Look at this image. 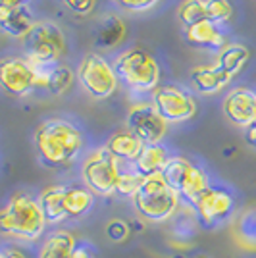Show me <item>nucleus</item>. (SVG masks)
I'll return each instance as SVG.
<instances>
[{
    "label": "nucleus",
    "mask_w": 256,
    "mask_h": 258,
    "mask_svg": "<svg viewBox=\"0 0 256 258\" xmlns=\"http://www.w3.org/2000/svg\"><path fill=\"white\" fill-rule=\"evenodd\" d=\"M162 177L181 197L183 203L193 201L197 195L203 193L210 185L208 175L204 173L203 168H199L197 164H193L191 160L183 156H170V160L166 162L162 170Z\"/></svg>",
    "instance_id": "1a4fd4ad"
},
{
    "label": "nucleus",
    "mask_w": 256,
    "mask_h": 258,
    "mask_svg": "<svg viewBox=\"0 0 256 258\" xmlns=\"http://www.w3.org/2000/svg\"><path fill=\"white\" fill-rule=\"evenodd\" d=\"M127 129L143 143V145H158L166 133L168 123L158 114L152 102H137L127 114Z\"/></svg>",
    "instance_id": "f8f14e48"
},
{
    "label": "nucleus",
    "mask_w": 256,
    "mask_h": 258,
    "mask_svg": "<svg viewBox=\"0 0 256 258\" xmlns=\"http://www.w3.org/2000/svg\"><path fill=\"white\" fill-rule=\"evenodd\" d=\"M72 258H95V250H93V247H91L89 243H85V241H77Z\"/></svg>",
    "instance_id": "473e14b6"
},
{
    "label": "nucleus",
    "mask_w": 256,
    "mask_h": 258,
    "mask_svg": "<svg viewBox=\"0 0 256 258\" xmlns=\"http://www.w3.org/2000/svg\"><path fill=\"white\" fill-rule=\"evenodd\" d=\"M44 227L46 220L43 210L31 195L14 193L0 208V235L33 243L43 237Z\"/></svg>",
    "instance_id": "f03ea898"
},
{
    "label": "nucleus",
    "mask_w": 256,
    "mask_h": 258,
    "mask_svg": "<svg viewBox=\"0 0 256 258\" xmlns=\"http://www.w3.org/2000/svg\"><path fill=\"white\" fill-rule=\"evenodd\" d=\"M64 189L66 185H50V187H44L41 195H39V206L43 210V216L46 220V224H60L68 220L64 208Z\"/></svg>",
    "instance_id": "a211bd4d"
},
{
    "label": "nucleus",
    "mask_w": 256,
    "mask_h": 258,
    "mask_svg": "<svg viewBox=\"0 0 256 258\" xmlns=\"http://www.w3.org/2000/svg\"><path fill=\"white\" fill-rule=\"evenodd\" d=\"M125 23L117 18L116 14L104 16L95 31V44L98 48H116L117 44L125 39Z\"/></svg>",
    "instance_id": "412c9836"
},
{
    "label": "nucleus",
    "mask_w": 256,
    "mask_h": 258,
    "mask_svg": "<svg viewBox=\"0 0 256 258\" xmlns=\"http://www.w3.org/2000/svg\"><path fill=\"white\" fill-rule=\"evenodd\" d=\"M27 0H0V6H18V4H25Z\"/></svg>",
    "instance_id": "c9c22d12"
},
{
    "label": "nucleus",
    "mask_w": 256,
    "mask_h": 258,
    "mask_svg": "<svg viewBox=\"0 0 256 258\" xmlns=\"http://www.w3.org/2000/svg\"><path fill=\"white\" fill-rule=\"evenodd\" d=\"M245 139L248 145L256 147V121H252L248 127H245Z\"/></svg>",
    "instance_id": "f704fd0d"
},
{
    "label": "nucleus",
    "mask_w": 256,
    "mask_h": 258,
    "mask_svg": "<svg viewBox=\"0 0 256 258\" xmlns=\"http://www.w3.org/2000/svg\"><path fill=\"white\" fill-rule=\"evenodd\" d=\"M2 258H29L23 250H20V248L16 247H8L2 250Z\"/></svg>",
    "instance_id": "72a5a7b5"
},
{
    "label": "nucleus",
    "mask_w": 256,
    "mask_h": 258,
    "mask_svg": "<svg viewBox=\"0 0 256 258\" xmlns=\"http://www.w3.org/2000/svg\"><path fill=\"white\" fill-rule=\"evenodd\" d=\"M173 258H187V256H181V254H177V256H173Z\"/></svg>",
    "instance_id": "e433bc0d"
},
{
    "label": "nucleus",
    "mask_w": 256,
    "mask_h": 258,
    "mask_svg": "<svg viewBox=\"0 0 256 258\" xmlns=\"http://www.w3.org/2000/svg\"><path fill=\"white\" fill-rule=\"evenodd\" d=\"M0 258H2V248H0Z\"/></svg>",
    "instance_id": "4c0bfd02"
},
{
    "label": "nucleus",
    "mask_w": 256,
    "mask_h": 258,
    "mask_svg": "<svg viewBox=\"0 0 256 258\" xmlns=\"http://www.w3.org/2000/svg\"><path fill=\"white\" fill-rule=\"evenodd\" d=\"M168 160H170L168 151L162 147L160 143L158 145H145L141 154L137 156V160L133 162V168L143 177H149V175H154V173H162Z\"/></svg>",
    "instance_id": "4be33fe9"
},
{
    "label": "nucleus",
    "mask_w": 256,
    "mask_h": 258,
    "mask_svg": "<svg viewBox=\"0 0 256 258\" xmlns=\"http://www.w3.org/2000/svg\"><path fill=\"white\" fill-rule=\"evenodd\" d=\"M74 83V72L68 66L56 64L46 72V91L52 95H64Z\"/></svg>",
    "instance_id": "a878e982"
},
{
    "label": "nucleus",
    "mask_w": 256,
    "mask_h": 258,
    "mask_svg": "<svg viewBox=\"0 0 256 258\" xmlns=\"http://www.w3.org/2000/svg\"><path fill=\"white\" fill-rule=\"evenodd\" d=\"M46 72L27 58H2L0 60V87L12 97H25L33 89H46Z\"/></svg>",
    "instance_id": "423d86ee"
},
{
    "label": "nucleus",
    "mask_w": 256,
    "mask_h": 258,
    "mask_svg": "<svg viewBox=\"0 0 256 258\" xmlns=\"http://www.w3.org/2000/svg\"><path fill=\"white\" fill-rule=\"evenodd\" d=\"M185 41L195 48L206 50H220L227 44L220 25L212 23L210 20H203L191 27H185Z\"/></svg>",
    "instance_id": "2eb2a0df"
},
{
    "label": "nucleus",
    "mask_w": 256,
    "mask_h": 258,
    "mask_svg": "<svg viewBox=\"0 0 256 258\" xmlns=\"http://www.w3.org/2000/svg\"><path fill=\"white\" fill-rule=\"evenodd\" d=\"M117 4L123 8V10H129V12H145L152 8L158 0H116Z\"/></svg>",
    "instance_id": "2f4dec72"
},
{
    "label": "nucleus",
    "mask_w": 256,
    "mask_h": 258,
    "mask_svg": "<svg viewBox=\"0 0 256 258\" xmlns=\"http://www.w3.org/2000/svg\"><path fill=\"white\" fill-rule=\"evenodd\" d=\"M77 81L87 93L96 100L112 97L117 89V79L114 66H110L106 58L98 54H87L77 68Z\"/></svg>",
    "instance_id": "9d476101"
},
{
    "label": "nucleus",
    "mask_w": 256,
    "mask_h": 258,
    "mask_svg": "<svg viewBox=\"0 0 256 258\" xmlns=\"http://www.w3.org/2000/svg\"><path fill=\"white\" fill-rule=\"evenodd\" d=\"M35 149L44 166L62 168L77 158L83 149V133L68 119H46L35 131Z\"/></svg>",
    "instance_id": "f257e3e1"
},
{
    "label": "nucleus",
    "mask_w": 256,
    "mask_h": 258,
    "mask_svg": "<svg viewBox=\"0 0 256 258\" xmlns=\"http://www.w3.org/2000/svg\"><path fill=\"white\" fill-rule=\"evenodd\" d=\"M106 237L112 241V243H125L131 235V227H129L127 222L119 220V218H114L106 224V229H104Z\"/></svg>",
    "instance_id": "c756f323"
},
{
    "label": "nucleus",
    "mask_w": 256,
    "mask_h": 258,
    "mask_svg": "<svg viewBox=\"0 0 256 258\" xmlns=\"http://www.w3.org/2000/svg\"><path fill=\"white\" fill-rule=\"evenodd\" d=\"M204 10H206V20H210L216 25L229 22L233 16L229 0H204Z\"/></svg>",
    "instance_id": "c85d7f7f"
},
{
    "label": "nucleus",
    "mask_w": 256,
    "mask_h": 258,
    "mask_svg": "<svg viewBox=\"0 0 256 258\" xmlns=\"http://www.w3.org/2000/svg\"><path fill=\"white\" fill-rule=\"evenodd\" d=\"M143 181H145V177L135 168H129V170L121 168V173H119L116 183V193L114 195H117V197H131L133 199L135 193L141 189Z\"/></svg>",
    "instance_id": "bb28decb"
},
{
    "label": "nucleus",
    "mask_w": 256,
    "mask_h": 258,
    "mask_svg": "<svg viewBox=\"0 0 256 258\" xmlns=\"http://www.w3.org/2000/svg\"><path fill=\"white\" fill-rule=\"evenodd\" d=\"M177 18L185 27H191L195 23L206 20L204 0H183L177 10Z\"/></svg>",
    "instance_id": "cd10ccee"
},
{
    "label": "nucleus",
    "mask_w": 256,
    "mask_h": 258,
    "mask_svg": "<svg viewBox=\"0 0 256 258\" xmlns=\"http://www.w3.org/2000/svg\"><path fill=\"white\" fill-rule=\"evenodd\" d=\"M143 143H141L129 129H119L116 131L110 139L106 141L104 149H106L114 158L121 162V164H133L137 160V156L143 151Z\"/></svg>",
    "instance_id": "f3484780"
},
{
    "label": "nucleus",
    "mask_w": 256,
    "mask_h": 258,
    "mask_svg": "<svg viewBox=\"0 0 256 258\" xmlns=\"http://www.w3.org/2000/svg\"><path fill=\"white\" fill-rule=\"evenodd\" d=\"M75 237L66 229H56L44 237L39 248V258H72L75 250Z\"/></svg>",
    "instance_id": "aec40b11"
},
{
    "label": "nucleus",
    "mask_w": 256,
    "mask_h": 258,
    "mask_svg": "<svg viewBox=\"0 0 256 258\" xmlns=\"http://www.w3.org/2000/svg\"><path fill=\"white\" fill-rule=\"evenodd\" d=\"M199 227H201L199 220H197L193 208L187 203L171 218V235L175 237L177 241H183V245L191 243L193 237L197 235V231H199Z\"/></svg>",
    "instance_id": "5701e85b"
},
{
    "label": "nucleus",
    "mask_w": 256,
    "mask_h": 258,
    "mask_svg": "<svg viewBox=\"0 0 256 258\" xmlns=\"http://www.w3.org/2000/svg\"><path fill=\"white\" fill-rule=\"evenodd\" d=\"M133 206L143 220L150 224H164L181 208V197L164 181L162 173H154L145 177L141 189L133 197Z\"/></svg>",
    "instance_id": "7ed1b4c3"
},
{
    "label": "nucleus",
    "mask_w": 256,
    "mask_h": 258,
    "mask_svg": "<svg viewBox=\"0 0 256 258\" xmlns=\"http://www.w3.org/2000/svg\"><path fill=\"white\" fill-rule=\"evenodd\" d=\"M224 114L231 123L248 127L256 121V93L246 87H237L224 98Z\"/></svg>",
    "instance_id": "ddd939ff"
},
{
    "label": "nucleus",
    "mask_w": 256,
    "mask_h": 258,
    "mask_svg": "<svg viewBox=\"0 0 256 258\" xmlns=\"http://www.w3.org/2000/svg\"><path fill=\"white\" fill-rule=\"evenodd\" d=\"M119 173H121V162L114 158L104 147L91 152L81 168V177L85 187L98 197H112L116 193Z\"/></svg>",
    "instance_id": "0eeeda50"
},
{
    "label": "nucleus",
    "mask_w": 256,
    "mask_h": 258,
    "mask_svg": "<svg viewBox=\"0 0 256 258\" xmlns=\"http://www.w3.org/2000/svg\"><path fill=\"white\" fill-rule=\"evenodd\" d=\"M187 205L199 220V226L212 229L225 224L235 212V197L225 187L208 185L203 193H199Z\"/></svg>",
    "instance_id": "6e6552de"
},
{
    "label": "nucleus",
    "mask_w": 256,
    "mask_h": 258,
    "mask_svg": "<svg viewBox=\"0 0 256 258\" xmlns=\"http://www.w3.org/2000/svg\"><path fill=\"white\" fill-rule=\"evenodd\" d=\"M235 241L246 250H256V210H246L235 222Z\"/></svg>",
    "instance_id": "393cba45"
},
{
    "label": "nucleus",
    "mask_w": 256,
    "mask_h": 258,
    "mask_svg": "<svg viewBox=\"0 0 256 258\" xmlns=\"http://www.w3.org/2000/svg\"><path fill=\"white\" fill-rule=\"evenodd\" d=\"M233 77L227 76L224 70H220L218 66H197L191 72V83L195 89L203 95H214L220 93L222 89L231 83Z\"/></svg>",
    "instance_id": "dca6fc26"
},
{
    "label": "nucleus",
    "mask_w": 256,
    "mask_h": 258,
    "mask_svg": "<svg viewBox=\"0 0 256 258\" xmlns=\"http://www.w3.org/2000/svg\"><path fill=\"white\" fill-rule=\"evenodd\" d=\"M114 72L135 93H154L160 83V66L147 48L131 46L114 60Z\"/></svg>",
    "instance_id": "20e7f679"
},
{
    "label": "nucleus",
    "mask_w": 256,
    "mask_h": 258,
    "mask_svg": "<svg viewBox=\"0 0 256 258\" xmlns=\"http://www.w3.org/2000/svg\"><path fill=\"white\" fill-rule=\"evenodd\" d=\"M64 4L70 8V12H74L75 16H89L95 10L96 0H64Z\"/></svg>",
    "instance_id": "7c9ffc66"
},
{
    "label": "nucleus",
    "mask_w": 256,
    "mask_h": 258,
    "mask_svg": "<svg viewBox=\"0 0 256 258\" xmlns=\"http://www.w3.org/2000/svg\"><path fill=\"white\" fill-rule=\"evenodd\" d=\"M95 195L91 193L87 187H75V185H68L64 189V208L68 218H79L89 208L93 206Z\"/></svg>",
    "instance_id": "b1692460"
},
{
    "label": "nucleus",
    "mask_w": 256,
    "mask_h": 258,
    "mask_svg": "<svg viewBox=\"0 0 256 258\" xmlns=\"http://www.w3.org/2000/svg\"><path fill=\"white\" fill-rule=\"evenodd\" d=\"M23 44L27 50V60L41 68H52L60 62L66 54V37L50 22H35L31 31L23 37Z\"/></svg>",
    "instance_id": "39448f33"
},
{
    "label": "nucleus",
    "mask_w": 256,
    "mask_h": 258,
    "mask_svg": "<svg viewBox=\"0 0 256 258\" xmlns=\"http://www.w3.org/2000/svg\"><path fill=\"white\" fill-rule=\"evenodd\" d=\"M33 25H35V18L25 4L0 6V29L6 35L16 37V39H23L31 31Z\"/></svg>",
    "instance_id": "4468645a"
},
{
    "label": "nucleus",
    "mask_w": 256,
    "mask_h": 258,
    "mask_svg": "<svg viewBox=\"0 0 256 258\" xmlns=\"http://www.w3.org/2000/svg\"><path fill=\"white\" fill-rule=\"evenodd\" d=\"M250 60V50L246 48L245 44L241 43H227L224 48L218 50V56H216V66L220 70H224L227 76H239L245 66L248 64Z\"/></svg>",
    "instance_id": "6ab92c4d"
},
{
    "label": "nucleus",
    "mask_w": 256,
    "mask_h": 258,
    "mask_svg": "<svg viewBox=\"0 0 256 258\" xmlns=\"http://www.w3.org/2000/svg\"><path fill=\"white\" fill-rule=\"evenodd\" d=\"M152 104L166 123L187 121L197 114V100L177 85H160L152 93Z\"/></svg>",
    "instance_id": "9b49d317"
}]
</instances>
